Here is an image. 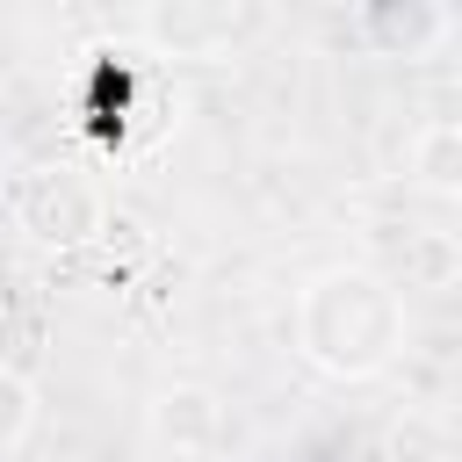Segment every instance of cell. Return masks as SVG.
<instances>
[{"label":"cell","instance_id":"obj_7","mask_svg":"<svg viewBox=\"0 0 462 462\" xmlns=\"http://www.w3.org/2000/svg\"><path fill=\"white\" fill-rule=\"evenodd\" d=\"M455 282V238L448 231H411L404 238V289H448Z\"/></svg>","mask_w":462,"mask_h":462},{"label":"cell","instance_id":"obj_4","mask_svg":"<svg viewBox=\"0 0 462 462\" xmlns=\"http://www.w3.org/2000/svg\"><path fill=\"white\" fill-rule=\"evenodd\" d=\"M354 36L375 51V58H426L433 43L455 36V14L433 7V0H368L354 14Z\"/></svg>","mask_w":462,"mask_h":462},{"label":"cell","instance_id":"obj_3","mask_svg":"<svg viewBox=\"0 0 462 462\" xmlns=\"http://www.w3.org/2000/svg\"><path fill=\"white\" fill-rule=\"evenodd\" d=\"M260 29V7H224V0H152L137 7V43L152 58H231Z\"/></svg>","mask_w":462,"mask_h":462},{"label":"cell","instance_id":"obj_5","mask_svg":"<svg viewBox=\"0 0 462 462\" xmlns=\"http://www.w3.org/2000/svg\"><path fill=\"white\" fill-rule=\"evenodd\" d=\"M144 419H152V440L173 448V455H209V448L224 440V404H217V390H202V383H166Z\"/></svg>","mask_w":462,"mask_h":462},{"label":"cell","instance_id":"obj_1","mask_svg":"<svg viewBox=\"0 0 462 462\" xmlns=\"http://www.w3.org/2000/svg\"><path fill=\"white\" fill-rule=\"evenodd\" d=\"M289 332H296V354L332 375V383H368L383 375L397 354H404V289L368 267V260H339V267H318L303 289H296V310H289Z\"/></svg>","mask_w":462,"mask_h":462},{"label":"cell","instance_id":"obj_8","mask_svg":"<svg viewBox=\"0 0 462 462\" xmlns=\"http://www.w3.org/2000/svg\"><path fill=\"white\" fill-rule=\"evenodd\" d=\"M29 433H36V383L0 361V455H14Z\"/></svg>","mask_w":462,"mask_h":462},{"label":"cell","instance_id":"obj_2","mask_svg":"<svg viewBox=\"0 0 462 462\" xmlns=\"http://www.w3.org/2000/svg\"><path fill=\"white\" fill-rule=\"evenodd\" d=\"M7 217H14L22 238L65 253V245H87L108 209H101V188L79 166H22L7 180Z\"/></svg>","mask_w":462,"mask_h":462},{"label":"cell","instance_id":"obj_6","mask_svg":"<svg viewBox=\"0 0 462 462\" xmlns=\"http://www.w3.org/2000/svg\"><path fill=\"white\" fill-rule=\"evenodd\" d=\"M411 173L433 188V195H455L462 188V123H426L419 137H411Z\"/></svg>","mask_w":462,"mask_h":462}]
</instances>
